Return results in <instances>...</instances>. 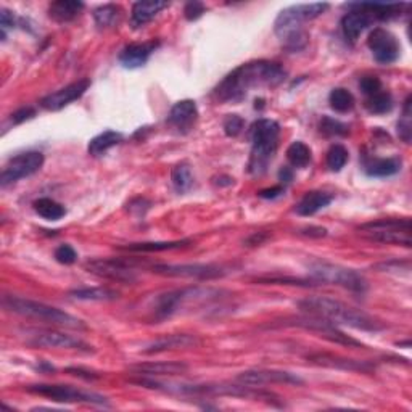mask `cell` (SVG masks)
Returning a JSON list of instances; mask_svg holds the SVG:
<instances>
[{"mask_svg":"<svg viewBox=\"0 0 412 412\" xmlns=\"http://www.w3.org/2000/svg\"><path fill=\"white\" fill-rule=\"evenodd\" d=\"M286 77V71L280 67V63L258 60L240 65L230 74L221 81V84L214 89V97L219 101H240L250 89L253 87H277L282 84Z\"/></svg>","mask_w":412,"mask_h":412,"instance_id":"6da1fadb","label":"cell"},{"mask_svg":"<svg viewBox=\"0 0 412 412\" xmlns=\"http://www.w3.org/2000/svg\"><path fill=\"white\" fill-rule=\"evenodd\" d=\"M298 308L304 314L318 316V318L330 321L335 325H348L357 328V330L367 332H379L382 328H385L380 321L370 318L364 311L328 296H308L298 301Z\"/></svg>","mask_w":412,"mask_h":412,"instance_id":"7a4b0ae2","label":"cell"},{"mask_svg":"<svg viewBox=\"0 0 412 412\" xmlns=\"http://www.w3.org/2000/svg\"><path fill=\"white\" fill-rule=\"evenodd\" d=\"M328 9V4H298L282 10L274 23V33L289 50H301L306 47L309 34L304 23L321 16Z\"/></svg>","mask_w":412,"mask_h":412,"instance_id":"3957f363","label":"cell"},{"mask_svg":"<svg viewBox=\"0 0 412 412\" xmlns=\"http://www.w3.org/2000/svg\"><path fill=\"white\" fill-rule=\"evenodd\" d=\"M2 306L10 313H15L18 316H25V318H29V319L43 321L52 325L77 328V330H84L86 328L84 322L74 318V316L65 313L62 311V309L49 306V304L28 300V298L5 295L2 298Z\"/></svg>","mask_w":412,"mask_h":412,"instance_id":"277c9868","label":"cell"},{"mask_svg":"<svg viewBox=\"0 0 412 412\" xmlns=\"http://www.w3.org/2000/svg\"><path fill=\"white\" fill-rule=\"evenodd\" d=\"M280 126L274 119H258L252 126V153L248 171L255 176L265 174L277 152Z\"/></svg>","mask_w":412,"mask_h":412,"instance_id":"5b68a950","label":"cell"},{"mask_svg":"<svg viewBox=\"0 0 412 412\" xmlns=\"http://www.w3.org/2000/svg\"><path fill=\"white\" fill-rule=\"evenodd\" d=\"M223 291L214 289H200V286H192V289H182L163 294L157 298L155 301V318L158 321H163L166 318H171L184 309L189 304H203L221 300Z\"/></svg>","mask_w":412,"mask_h":412,"instance_id":"8992f818","label":"cell"},{"mask_svg":"<svg viewBox=\"0 0 412 412\" xmlns=\"http://www.w3.org/2000/svg\"><path fill=\"white\" fill-rule=\"evenodd\" d=\"M360 234L370 242L386 245H403L409 248L412 245L411 219H377L357 228Z\"/></svg>","mask_w":412,"mask_h":412,"instance_id":"52a82bcc","label":"cell"},{"mask_svg":"<svg viewBox=\"0 0 412 412\" xmlns=\"http://www.w3.org/2000/svg\"><path fill=\"white\" fill-rule=\"evenodd\" d=\"M309 274L313 276V280L318 284H330L338 285L342 289H346L355 294H364L367 290V280L364 279L362 274L356 272L350 267H343L332 262L316 261L309 265Z\"/></svg>","mask_w":412,"mask_h":412,"instance_id":"ba28073f","label":"cell"},{"mask_svg":"<svg viewBox=\"0 0 412 412\" xmlns=\"http://www.w3.org/2000/svg\"><path fill=\"white\" fill-rule=\"evenodd\" d=\"M26 390L33 395L44 396L53 399L58 403H87V404H108L105 396L97 395L94 391H84L71 385H52V384H39L29 385Z\"/></svg>","mask_w":412,"mask_h":412,"instance_id":"9c48e42d","label":"cell"},{"mask_svg":"<svg viewBox=\"0 0 412 412\" xmlns=\"http://www.w3.org/2000/svg\"><path fill=\"white\" fill-rule=\"evenodd\" d=\"M284 327H300L304 328V330H311L314 333H318L319 337L328 340L332 343H338V345H346V346H361L362 343L357 342V340L351 338L348 335L340 330L338 325L332 324L330 321L318 318V316H311L308 314L306 318H296V319H285L282 324Z\"/></svg>","mask_w":412,"mask_h":412,"instance_id":"30bf717a","label":"cell"},{"mask_svg":"<svg viewBox=\"0 0 412 412\" xmlns=\"http://www.w3.org/2000/svg\"><path fill=\"white\" fill-rule=\"evenodd\" d=\"M84 267L87 272L94 274V276L115 280V282L134 284L137 280V271L134 267V262L124 258L91 260L86 262Z\"/></svg>","mask_w":412,"mask_h":412,"instance_id":"8fae6325","label":"cell"},{"mask_svg":"<svg viewBox=\"0 0 412 412\" xmlns=\"http://www.w3.org/2000/svg\"><path fill=\"white\" fill-rule=\"evenodd\" d=\"M44 165V155L40 152H26L11 158L0 174V184L2 187H7L9 184L20 181L23 177L33 176Z\"/></svg>","mask_w":412,"mask_h":412,"instance_id":"7c38bea8","label":"cell"},{"mask_svg":"<svg viewBox=\"0 0 412 412\" xmlns=\"http://www.w3.org/2000/svg\"><path fill=\"white\" fill-rule=\"evenodd\" d=\"M367 47L372 52L375 62L380 65L395 63L399 58V52H401L398 39L384 28H375L374 31H370Z\"/></svg>","mask_w":412,"mask_h":412,"instance_id":"4fadbf2b","label":"cell"},{"mask_svg":"<svg viewBox=\"0 0 412 412\" xmlns=\"http://www.w3.org/2000/svg\"><path fill=\"white\" fill-rule=\"evenodd\" d=\"M152 271L155 274L166 277H185L211 280L224 276V269L214 265H153Z\"/></svg>","mask_w":412,"mask_h":412,"instance_id":"5bb4252c","label":"cell"},{"mask_svg":"<svg viewBox=\"0 0 412 412\" xmlns=\"http://www.w3.org/2000/svg\"><path fill=\"white\" fill-rule=\"evenodd\" d=\"M28 343L33 346H38V348H62V350L81 351V353H94V346L82 342L81 338L67 335V333H62L57 330L35 332L34 335L28 340Z\"/></svg>","mask_w":412,"mask_h":412,"instance_id":"9a60e30c","label":"cell"},{"mask_svg":"<svg viewBox=\"0 0 412 412\" xmlns=\"http://www.w3.org/2000/svg\"><path fill=\"white\" fill-rule=\"evenodd\" d=\"M237 382L242 385L248 386H262L271 384H284V385H301L303 380L298 375L285 370H245L237 377Z\"/></svg>","mask_w":412,"mask_h":412,"instance_id":"2e32d148","label":"cell"},{"mask_svg":"<svg viewBox=\"0 0 412 412\" xmlns=\"http://www.w3.org/2000/svg\"><path fill=\"white\" fill-rule=\"evenodd\" d=\"M91 87V81L89 79H79L69 84L67 87L60 89V91L49 94L47 97L40 100V106L49 111H58L68 106L69 104H73L74 100L81 99L82 95L87 92V89Z\"/></svg>","mask_w":412,"mask_h":412,"instance_id":"e0dca14e","label":"cell"},{"mask_svg":"<svg viewBox=\"0 0 412 412\" xmlns=\"http://www.w3.org/2000/svg\"><path fill=\"white\" fill-rule=\"evenodd\" d=\"M201 340L196 335H189V333H172V335H165L155 340L150 345L143 350L145 355H158L165 353V351L172 350H187L200 346Z\"/></svg>","mask_w":412,"mask_h":412,"instance_id":"ac0fdd59","label":"cell"},{"mask_svg":"<svg viewBox=\"0 0 412 412\" xmlns=\"http://www.w3.org/2000/svg\"><path fill=\"white\" fill-rule=\"evenodd\" d=\"M350 9H353V10L348 11V13L342 18V31H343L345 39L348 40V43L355 44L356 40L360 39V35L366 31L370 25H372L374 18L372 15L367 13L366 10L355 7L353 4L350 5Z\"/></svg>","mask_w":412,"mask_h":412,"instance_id":"d6986e66","label":"cell"},{"mask_svg":"<svg viewBox=\"0 0 412 412\" xmlns=\"http://www.w3.org/2000/svg\"><path fill=\"white\" fill-rule=\"evenodd\" d=\"M199 118V108L194 100H181L172 106L168 116L171 126H174L179 133H189L195 126Z\"/></svg>","mask_w":412,"mask_h":412,"instance_id":"ffe728a7","label":"cell"},{"mask_svg":"<svg viewBox=\"0 0 412 412\" xmlns=\"http://www.w3.org/2000/svg\"><path fill=\"white\" fill-rule=\"evenodd\" d=\"M308 361H311L318 366L332 367V369H342V370H353V372H372L374 366L367 361H356L348 360V357L328 355V353H316L308 356Z\"/></svg>","mask_w":412,"mask_h":412,"instance_id":"44dd1931","label":"cell"},{"mask_svg":"<svg viewBox=\"0 0 412 412\" xmlns=\"http://www.w3.org/2000/svg\"><path fill=\"white\" fill-rule=\"evenodd\" d=\"M158 47V43H142V44H129L124 47L119 53V63L128 69H135L143 67L152 57V53Z\"/></svg>","mask_w":412,"mask_h":412,"instance_id":"7402d4cb","label":"cell"},{"mask_svg":"<svg viewBox=\"0 0 412 412\" xmlns=\"http://www.w3.org/2000/svg\"><path fill=\"white\" fill-rule=\"evenodd\" d=\"M169 2H161V0H143V2H135L130 11V25L134 29L145 26L157 16L161 10L168 9Z\"/></svg>","mask_w":412,"mask_h":412,"instance_id":"603a6c76","label":"cell"},{"mask_svg":"<svg viewBox=\"0 0 412 412\" xmlns=\"http://www.w3.org/2000/svg\"><path fill=\"white\" fill-rule=\"evenodd\" d=\"M187 364L184 362H147L130 367L133 372L143 377H158V375H179L187 372Z\"/></svg>","mask_w":412,"mask_h":412,"instance_id":"cb8c5ba5","label":"cell"},{"mask_svg":"<svg viewBox=\"0 0 412 412\" xmlns=\"http://www.w3.org/2000/svg\"><path fill=\"white\" fill-rule=\"evenodd\" d=\"M401 160L399 158H366L364 160V171L370 177H390L401 171Z\"/></svg>","mask_w":412,"mask_h":412,"instance_id":"d4e9b609","label":"cell"},{"mask_svg":"<svg viewBox=\"0 0 412 412\" xmlns=\"http://www.w3.org/2000/svg\"><path fill=\"white\" fill-rule=\"evenodd\" d=\"M333 196L327 192H319V190H313V192H308L300 200V203L296 205V213L300 216H313L321 210H324L325 206H328L332 203Z\"/></svg>","mask_w":412,"mask_h":412,"instance_id":"484cf974","label":"cell"},{"mask_svg":"<svg viewBox=\"0 0 412 412\" xmlns=\"http://www.w3.org/2000/svg\"><path fill=\"white\" fill-rule=\"evenodd\" d=\"M84 10V4L77 0H60L49 7V16L58 23L73 21L74 18Z\"/></svg>","mask_w":412,"mask_h":412,"instance_id":"4316f807","label":"cell"},{"mask_svg":"<svg viewBox=\"0 0 412 412\" xmlns=\"http://www.w3.org/2000/svg\"><path fill=\"white\" fill-rule=\"evenodd\" d=\"M123 140V134L116 133V130H105L99 135H95L94 139L89 142L87 152L92 157H101V155L106 153L110 148L116 147L119 142Z\"/></svg>","mask_w":412,"mask_h":412,"instance_id":"83f0119b","label":"cell"},{"mask_svg":"<svg viewBox=\"0 0 412 412\" xmlns=\"http://www.w3.org/2000/svg\"><path fill=\"white\" fill-rule=\"evenodd\" d=\"M355 7L366 10L367 13L372 15L374 20H391L401 13V9L404 7L403 4H372V2H362V4H353Z\"/></svg>","mask_w":412,"mask_h":412,"instance_id":"f1b7e54d","label":"cell"},{"mask_svg":"<svg viewBox=\"0 0 412 412\" xmlns=\"http://www.w3.org/2000/svg\"><path fill=\"white\" fill-rule=\"evenodd\" d=\"M192 245L190 240H174V242H145V243H130L123 247V250L134 253H153V252H166V250H179Z\"/></svg>","mask_w":412,"mask_h":412,"instance_id":"f546056e","label":"cell"},{"mask_svg":"<svg viewBox=\"0 0 412 412\" xmlns=\"http://www.w3.org/2000/svg\"><path fill=\"white\" fill-rule=\"evenodd\" d=\"M69 296L81 301H113L119 294L111 289H104V286H92V289H76L69 291Z\"/></svg>","mask_w":412,"mask_h":412,"instance_id":"4dcf8cb0","label":"cell"},{"mask_svg":"<svg viewBox=\"0 0 412 412\" xmlns=\"http://www.w3.org/2000/svg\"><path fill=\"white\" fill-rule=\"evenodd\" d=\"M171 182L172 187L176 189V192L179 194H185L192 189L194 185V176H192V169L187 163H179L171 171Z\"/></svg>","mask_w":412,"mask_h":412,"instance_id":"1f68e13d","label":"cell"},{"mask_svg":"<svg viewBox=\"0 0 412 412\" xmlns=\"http://www.w3.org/2000/svg\"><path fill=\"white\" fill-rule=\"evenodd\" d=\"M34 211L39 214L40 218H44L47 221H58L62 219L67 210H65L63 205H60L58 201L52 199H39L34 201Z\"/></svg>","mask_w":412,"mask_h":412,"instance_id":"d6a6232c","label":"cell"},{"mask_svg":"<svg viewBox=\"0 0 412 412\" xmlns=\"http://www.w3.org/2000/svg\"><path fill=\"white\" fill-rule=\"evenodd\" d=\"M119 16H121V9L113 4L101 5L94 10V20L99 29L113 28L119 21Z\"/></svg>","mask_w":412,"mask_h":412,"instance_id":"836d02e7","label":"cell"},{"mask_svg":"<svg viewBox=\"0 0 412 412\" xmlns=\"http://www.w3.org/2000/svg\"><path fill=\"white\" fill-rule=\"evenodd\" d=\"M286 158L294 168H304L311 163V148L306 143L296 140L286 148Z\"/></svg>","mask_w":412,"mask_h":412,"instance_id":"e575fe53","label":"cell"},{"mask_svg":"<svg viewBox=\"0 0 412 412\" xmlns=\"http://www.w3.org/2000/svg\"><path fill=\"white\" fill-rule=\"evenodd\" d=\"M364 105H366L367 111L372 113V115H385V113L391 111L393 108V97L390 92L380 91L367 97L366 104Z\"/></svg>","mask_w":412,"mask_h":412,"instance_id":"d590c367","label":"cell"},{"mask_svg":"<svg viewBox=\"0 0 412 412\" xmlns=\"http://www.w3.org/2000/svg\"><path fill=\"white\" fill-rule=\"evenodd\" d=\"M328 104H330V106L335 111L346 113V111L353 110L355 97H353V94H351L350 91H346V89L337 87V89H333L330 95H328Z\"/></svg>","mask_w":412,"mask_h":412,"instance_id":"8d00e7d4","label":"cell"},{"mask_svg":"<svg viewBox=\"0 0 412 412\" xmlns=\"http://www.w3.org/2000/svg\"><path fill=\"white\" fill-rule=\"evenodd\" d=\"M348 158H350V153L348 150L343 145H340V143H335V145L330 147V150L327 152V168L330 171H342L345 168V165L348 163Z\"/></svg>","mask_w":412,"mask_h":412,"instance_id":"74e56055","label":"cell"},{"mask_svg":"<svg viewBox=\"0 0 412 412\" xmlns=\"http://www.w3.org/2000/svg\"><path fill=\"white\" fill-rule=\"evenodd\" d=\"M398 135L401 137V140L409 143L412 135V123H411V95L404 101L403 106V116L398 121Z\"/></svg>","mask_w":412,"mask_h":412,"instance_id":"f35d334b","label":"cell"},{"mask_svg":"<svg viewBox=\"0 0 412 412\" xmlns=\"http://www.w3.org/2000/svg\"><path fill=\"white\" fill-rule=\"evenodd\" d=\"M256 284L262 285H298V286H316V280H304V279H290V277H260L256 279Z\"/></svg>","mask_w":412,"mask_h":412,"instance_id":"ab89813d","label":"cell"},{"mask_svg":"<svg viewBox=\"0 0 412 412\" xmlns=\"http://www.w3.org/2000/svg\"><path fill=\"white\" fill-rule=\"evenodd\" d=\"M321 133L325 135H346L350 133V129L346 124L337 121V119L325 116L321 121Z\"/></svg>","mask_w":412,"mask_h":412,"instance_id":"60d3db41","label":"cell"},{"mask_svg":"<svg viewBox=\"0 0 412 412\" xmlns=\"http://www.w3.org/2000/svg\"><path fill=\"white\" fill-rule=\"evenodd\" d=\"M55 260L60 262V265H73L77 260V253L76 250L71 247V245H60V247L55 250Z\"/></svg>","mask_w":412,"mask_h":412,"instance_id":"b9f144b4","label":"cell"},{"mask_svg":"<svg viewBox=\"0 0 412 412\" xmlns=\"http://www.w3.org/2000/svg\"><path fill=\"white\" fill-rule=\"evenodd\" d=\"M243 119L238 116V115H230L224 119V124H223V128H224V133L226 135H229V137H237L238 134L242 133V129H243Z\"/></svg>","mask_w":412,"mask_h":412,"instance_id":"7bdbcfd3","label":"cell"},{"mask_svg":"<svg viewBox=\"0 0 412 412\" xmlns=\"http://www.w3.org/2000/svg\"><path fill=\"white\" fill-rule=\"evenodd\" d=\"M360 87H361V91L367 95V97H370V95H374V94H377L382 91V82H380L379 77L366 76L360 81Z\"/></svg>","mask_w":412,"mask_h":412,"instance_id":"ee69618b","label":"cell"},{"mask_svg":"<svg viewBox=\"0 0 412 412\" xmlns=\"http://www.w3.org/2000/svg\"><path fill=\"white\" fill-rule=\"evenodd\" d=\"M205 10L206 7L201 2H189V4H185V7H184V16L187 18L189 21H195V20H199L203 13H205Z\"/></svg>","mask_w":412,"mask_h":412,"instance_id":"f6af8a7d","label":"cell"},{"mask_svg":"<svg viewBox=\"0 0 412 412\" xmlns=\"http://www.w3.org/2000/svg\"><path fill=\"white\" fill-rule=\"evenodd\" d=\"M34 116H35V110L31 108V106H28V108H21V110L15 111L10 119L13 124H21V123H25V121H28V119H31Z\"/></svg>","mask_w":412,"mask_h":412,"instance_id":"bcb514c9","label":"cell"},{"mask_svg":"<svg viewBox=\"0 0 412 412\" xmlns=\"http://www.w3.org/2000/svg\"><path fill=\"white\" fill-rule=\"evenodd\" d=\"M16 23V16L11 13L10 10L2 9L0 10V26H2V31H5L7 28H13Z\"/></svg>","mask_w":412,"mask_h":412,"instance_id":"7dc6e473","label":"cell"},{"mask_svg":"<svg viewBox=\"0 0 412 412\" xmlns=\"http://www.w3.org/2000/svg\"><path fill=\"white\" fill-rule=\"evenodd\" d=\"M67 372L76 375V377L86 379V380H95V379L100 377V375L91 372V370H84V369H81V367H68Z\"/></svg>","mask_w":412,"mask_h":412,"instance_id":"c3c4849f","label":"cell"},{"mask_svg":"<svg viewBox=\"0 0 412 412\" xmlns=\"http://www.w3.org/2000/svg\"><path fill=\"white\" fill-rule=\"evenodd\" d=\"M282 194H284V187H282V185H276V187H272V189L261 190V192L258 195L261 196V199L274 200V199H277V196H280Z\"/></svg>","mask_w":412,"mask_h":412,"instance_id":"681fc988","label":"cell"},{"mask_svg":"<svg viewBox=\"0 0 412 412\" xmlns=\"http://www.w3.org/2000/svg\"><path fill=\"white\" fill-rule=\"evenodd\" d=\"M301 234L313 235V237H324L327 234V230L322 228H308V229H303Z\"/></svg>","mask_w":412,"mask_h":412,"instance_id":"f907efd6","label":"cell"},{"mask_svg":"<svg viewBox=\"0 0 412 412\" xmlns=\"http://www.w3.org/2000/svg\"><path fill=\"white\" fill-rule=\"evenodd\" d=\"M279 177L282 182H290L291 177H294V172H291L290 168H284V169H280Z\"/></svg>","mask_w":412,"mask_h":412,"instance_id":"816d5d0a","label":"cell"},{"mask_svg":"<svg viewBox=\"0 0 412 412\" xmlns=\"http://www.w3.org/2000/svg\"><path fill=\"white\" fill-rule=\"evenodd\" d=\"M267 238V235H258V234H255L253 237H250L248 240H247V243H250V245H258V243H261L262 240H266Z\"/></svg>","mask_w":412,"mask_h":412,"instance_id":"f5cc1de1","label":"cell"}]
</instances>
